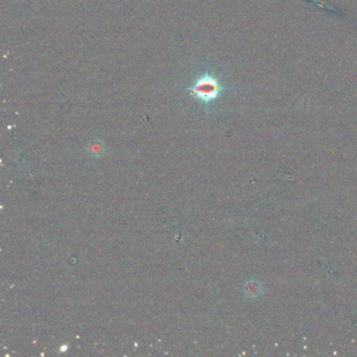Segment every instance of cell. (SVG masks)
Wrapping results in <instances>:
<instances>
[{
	"mask_svg": "<svg viewBox=\"0 0 357 357\" xmlns=\"http://www.w3.org/2000/svg\"><path fill=\"white\" fill-rule=\"evenodd\" d=\"M193 96L204 104L215 102L227 88L216 76L205 72L200 76L189 88Z\"/></svg>",
	"mask_w": 357,
	"mask_h": 357,
	"instance_id": "6da1fadb",
	"label": "cell"
}]
</instances>
